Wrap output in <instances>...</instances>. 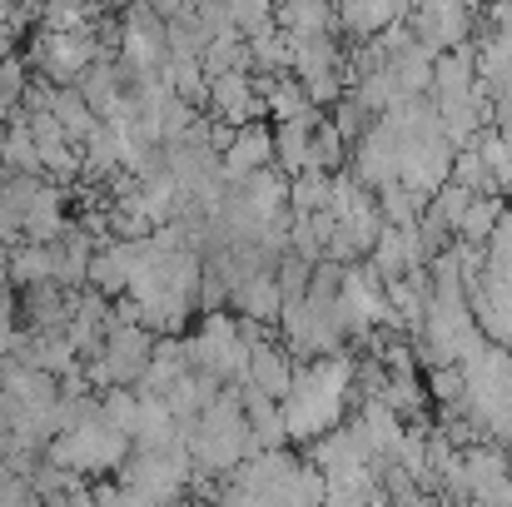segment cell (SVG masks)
Segmentation results:
<instances>
[{
    "mask_svg": "<svg viewBox=\"0 0 512 507\" xmlns=\"http://www.w3.org/2000/svg\"><path fill=\"white\" fill-rule=\"evenodd\" d=\"M130 453H135V443L125 438V433H115V428H105V423H85V428H75V433H60V438H50V448H45V463H55V468H65V473H95V478H105V473H120L125 463H130Z\"/></svg>",
    "mask_w": 512,
    "mask_h": 507,
    "instance_id": "1",
    "label": "cell"
},
{
    "mask_svg": "<svg viewBox=\"0 0 512 507\" xmlns=\"http://www.w3.org/2000/svg\"><path fill=\"white\" fill-rule=\"evenodd\" d=\"M95 60H105L100 50H95V35L90 30H80V35H30V50H25V65H30V75H40L45 85H55V90H65V85H75Z\"/></svg>",
    "mask_w": 512,
    "mask_h": 507,
    "instance_id": "2",
    "label": "cell"
},
{
    "mask_svg": "<svg viewBox=\"0 0 512 507\" xmlns=\"http://www.w3.org/2000/svg\"><path fill=\"white\" fill-rule=\"evenodd\" d=\"M398 160H403V140L393 135L388 120H373L368 135L348 150V174H353L368 194H378V189L398 184Z\"/></svg>",
    "mask_w": 512,
    "mask_h": 507,
    "instance_id": "3",
    "label": "cell"
},
{
    "mask_svg": "<svg viewBox=\"0 0 512 507\" xmlns=\"http://www.w3.org/2000/svg\"><path fill=\"white\" fill-rule=\"evenodd\" d=\"M150 348H155V334H145V329H110L95 353L110 373V388H135L150 368Z\"/></svg>",
    "mask_w": 512,
    "mask_h": 507,
    "instance_id": "4",
    "label": "cell"
},
{
    "mask_svg": "<svg viewBox=\"0 0 512 507\" xmlns=\"http://www.w3.org/2000/svg\"><path fill=\"white\" fill-rule=\"evenodd\" d=\"M145 259H150V249H145V244H110V249H100V254L90 259L85 289L115 304V299H125V294H130V279L140 274V264H145Z\"/></svg>",
    "mask_w": 512,
    "mask_h": 507,
    "instance_id": "5",
    "label": "cell"
},
{
    "mask_svg": "<svg viewBox=\"0 0 512 507\" xmlns=\"http://www.w3.org/2000/svg\"><path fill=\"white\" fill-rule=\"evenodd\" d=\"M453 174V150L443 140H423V145H403V160H398V184L418 199H433Z\"/></svg>",
    "mask_w": 512,
    "mask_h": 507,
    "instance_id": "6",
    "label": "cell"
},
{
    "mask_svg": "<svg viewBox=\"0 0 512 507\" xmlns=\"http://www.w3.org/2000/svg\"><path fill=\"white\" fill-rule=\"evenodd\" d=\"M463 473H468V503L498 507L503 488L512 483V458L498 443H478L463 453Z\"/></svg>",
    "mask_w": 512,
    "mask_h": 507,
    "instance_id": "7",
    "label": "cell"
},
{
    "mask_svg": "<svg viewBox=\"0 0 512 507\" xmlns=\"http://www.w3.org/2000/svg\"><path fill=\"white\" fill-rule=\"evenodd\" d=\"M274 165V130L269 125H244L234 135V145L219 155V179L224 184H244L249 174Z\"/></svg>",
    "mask_w": 512,
    "mask_h": 507,
    "instance_id": "8",
    "label": "cell"
},
{
    "mask_svg": "<svg viewBox=\"0 0 512 507\" xmlns=\"http://www.w3.org/2000/svg\"><path fill=\"white\" fill-rule=\"evenodd\" d=\"M229 314L234 319H254V324H279L284 314V299H279V284H274V269H254L234 294H229Z\"/></svg>",
    "mask_w": 512,
    "mask_h": 507,
    "instance_id": "9",
    "label": "cell"
},
{
    "mask_svg": "<svg viewBox=\"0 0 512 507\" xmlns=\"http://www.w3.org/2000/svg\"><path fill=\"white\" fill-rule=\"evenodd\" d=\"M403 10L408 5H398V0H343V10H334V25L343 35H353V45H358V40L383 35L393 20H403Z\"/></svg>",
    "mask_w": 512,
    "mask_h": 507,
    "instance_id": "10",
    "label": "cell"
},
{
    "mask_svg": "<svg viewBox=\"0 0 512 507\" xmlns=\"http://www.w3.org/2000/svg\"><path fill=\"white\" fill-rule=\"evenodd\" d=\"M244 383H254L264 398L284 403L289 388H294V358H289L279 343H264V348L249 353V378H244Z\"/></svg>",
    "mask_w": 512,
    "mask_h": 507,
    "instance_id": "11",
    "label": "cell"
},
{
    "mask_svg": "<svg viewBox=\"0 0 512 507\" xmlns=\"http://www.w3.org/2000/svg\"><path fill=\"white\" fill-rule=\"evenodd\" d=\"M274 30L289 35V40H309V35H339L334 25V5L324 0H289L274 10Z\"/></svg>",
    "mask_w": 512,
    "mask_h": 507,
    "instance_id": "12",
    "label": "cell"
},
{
    "mask_svg": "<svg viewBox=\"0 0 512 507\" xmlns=\"http://www.w3.org/2000/svg\"><path fill=\"white\" fill-rule=\"evenodd\" d=\"M478 80V60H473V45H458V50H443L433 60V100H463Z\"/></svg>",
    "mask_w": 512,
    "mask_h": 507,
    "instance_id": "13",
    "label": "cell"
},
{
    "mask_svg": "<svg viewBox=\"0 0 512 507\" xmlns=\"http://www.w3.org/2000/svg\"><path fill=\"white\" fill-rule=\"evenodd\" d=\"M50 115H55V125L65 130V140L80 150L95 130H100V115L80 100V90L75 85H65V90H55V100H50Z\"/></svg>",
    "mask_w": 512,
    "mask_h": 507,
    "instance_id": "14",
    "label": "cell"
},
{
    "mask_svg": "<svg viewBox=\"0 0 512 507\" xmlns=\"http://www.w3.org/2000/svg\"><path fill=\"white\" fill-rule=\"evenodd\" d=\"M503 214H508V199H498V194H478V199L463 209V219H458L453 239H458V244H473V249H483V244L493 239V229L503 224Z\"/></svg>",
    "mask_w": 512,
    "mask_h": 507,
    "instance_id": "15",
    "label": "cell"
},
{
    "mask_svg": "<svg viewBox=\"0 0 512 507\" xmlns=\"http://www.w3.org/2000/svg\"><path fill=\"white\" fill-rule=\"evenodd\" d=\"M5 284H15L20 294L25 289H40V284H55L50 279V249H35V244L5 249Z\"/></svg>",
    "mask_w": 512,
    "mask_h": 507,
    "instance_id": "16",
    "label": "cell"
},
{
    "mask_svg": "<svg viewBox=\"0 0 512 507\" xmlns=\"http://www.w3.org/2000/svg\"><path fill=\"white\" fill-rule=\"evenodd\" d=\"M388 70H393V80H398V95L403 100H423V95H433V60L413 45V50H403L398 60H388Z\"/></svg>",
    "mask_w": 512,
    "mask_h": 507,
    "instance_id": "17",
    "label": "cell"
},
{
    "mask_svg": "<svg viewBox=\"0 0 512 507\" xmlns=\"http://www.w3.org/2000/svg\"><path fill=\"white\" fill-rule=\"evenodd\" d=\"M373 204H378V219H383V229H418V214L428 209V199L408 194L403 184H388V189H378V194H373Z\"/></svg>",
    "mask_w": 512,
    "mask_h": 507,
    "instance_id": "18",
    "label": "cell"
},
{
    "mask_svg": "<svg viewBox=\"0 0 512 507\" xmlns=\"http://www.w3.org/2000/svg\"><path fill=\"white\" fill-rule=\"evenodd\" d=\"M329 209V174L319 169H304L289 179V214L294 219H309V214H324Z\"/></svg>",
    "mask_w": 512,
    "mask_h": 507,
    "instance_id": "19",
    "label": "cell"
},
{
    "mask_svg": "<svg viewBox=\"0 0 512 507\" xmlns=\"http://www.w3.org/2000/svg\"><path fill=\"white\" fill-rule=\"evenodd\" d=\"M324 493H329L324 473L309 468V463H299V473H294L279 493H269V498H274L279 507H324Z\"/></svg>",
    "mask_w": 512,
    "mask_h": 507,
    "instance_id": "20",
    "label": "cell"
},
{
    "mask_svg": "<svg viewBox=\"0 0 512 507\" xmlns=\"http://www.w3.org/2000/svg\"><path fill=\"white\" fill-rule=\"evenodd\" d=\"M100 423L115 428V433H125V438H135L140 393H135V388H110V393H100Z\"/></svg>",
    "mask_w": 512,
    "mask_h": 507,
    "instance_id": "21",
    "label": "cell"
},
{
    "mask_svg": "<svg viewBox=\"0 0 512 507\" xmlns=\"http://www.w3.org/2000/svg\"><path fill=\"white\" fill-rule=\"evenodd\" d=\"M40 189H45L40 174H5V184H0V214H10L20 224L30 214V204L40 199Z\"/></svg>",
    "mask_w": 512,
    "mask_h": 507,
    "instance_id": "22",
    "label": "cell"
},
{
    "mask_svg": "<svg viewBox=\"0 0 512 507\" xmlns=\"http://www.w3.org/2000/svg\"><path fill=\"white\" fill-rule=\"evenodd\" d=\"M309 169H319V174H339V169H348V145L334 135L329 120L309 135Z\"/></svg>",
    "mask_w": 512,
    "mask_h": 507,
    "instance_id": "23",
    "label": "cell"
},
{
    "mask_svg": "<svg viewBox=\"0 0 512 507\" xmlns=\"http://www.w3.org/2000/svg\"><path fill=\"white\" fill-rule=\"evenodd\" d=\"M85 478L80 473H65V468H55V463H35V473H30V493H35V503H50V498H65L70 488H80Z\"/></svg>",
    "mask_w": 512,
    "mask_h": 507,
    "instance_id": "24",
    "label": "cell"
},
{
    "mask_svg": "<svg viewBox=\"0 0 512 507\" xmlns=\"http://www.w3.org/2000/svg\"><path fill=\"white\" fill-rule=\"evenodd\" d=\"M229 20H234V30L244 40H254V35H269L274 30V5H264V0H234L229 5Z\"/></svg>",
    "mask_w": 512,
    "mask_h": 507,
    "instance_id": "25",
    "label": "cell"
},
{
    "mask_svg": "<svg viewBox=\"0 0 512 507\" xmlns=\"http://www.w3.org/2000/svg\"><path fill=\"white\" fill-rule=\"evenodd\" d=\"M448 179H453V184H463L468 194H493V179H488V169H483V160H478V150H473V145L453 155V174H448Z\"/></svg>",
    "mask_w": 512,
    "mask_h": 507,
    "instance_id": "26",
    "label": "cell"
},
{
    "mask_svg": "<svg viewBox=\"0 0 512 507\" xmlns=\"http://www.w3.org/2000/svg\"><path fill=\"white\" fill-rule=\"evenodd\" d=\"M473 199H478V194H468L463 184H453V179H448V184H443V189L428 199V209H433V214H438L448 229H458V219H463V209H468Z\"/></svg>",
    "mask_w": 512,
    "mask_h": 507,
    "instance_id": "27",
    "label": "cell"
},
{
    "mask_svg": "<svg viewBox=\"0 0 512 507\" xmlns=\"http://www.w3.org/2000/svg\"><path fill=\"white\" fill-rule=\"evenodd\" d=\"M309 274H314V269H309V264H299V259L289 254V259H284V264L274 269L279 299H284V304H299V299H309Z\"/></svg>",
    "mask_w": 512,
    "mask_h": 507,
    "instance_id": "28",
    "label": "cell"
},
{
    "mask_svg": "<svg viewBox=\"0 0 512 507\" xmlns=\"http://www.w3.org/2000/svg\"><path fill=\"white\" fill-rule=\"evenodd\" d=\"M25 85H30V65H25V55H5V60H0V105L15 110L20 95H25Z\"/></svg>",
    "mask_w": 512,
    "mask_h": 507,
    "instance_id": "29",
    "label": "cell"
},
{
    "mask_svg": "<svg viewBox=\"0 0 512 507\" xmlns=\"http://www.w3.org/2000/svg\"><path fill=\"white\" fill-rule=\"evenodd\" d=\"M25 125H30V140H35V150H55V145H70V140H65V130L55 125V115H30Z\"/></svg>",
    "mask_w": 512,
    "mask_h": 507,
    "instance_id": "30",
    "label": "cell"
},
{
    "mask_svg": "<svg viewBox=\"0 0 512 507\" xmlns=\"http://www.w3.org/2000/svg\"><path fill=\"white\" fill-rule=\"evenodd\" d=\"M90 507H120V483H90Z\"/></svg>",
    "mask_w": 512,
    "mask_h": 507,
    "instance_id": "31",
    "label": "cell"
},
{
    "mask_svg": "<svg viewBox=\"0 0 512 507\" xmlns=\"http://www.w3.org/2000/svg\"><path fill=\"white\" fill-rule=\"evenodd\" d=\"M0 284H5V249H0Z\"/></svg>",
    "mask_w": 512,
    "mask_h": 507,
    "instance_id": "32",
    "label": "cell"
}]
</instances>
